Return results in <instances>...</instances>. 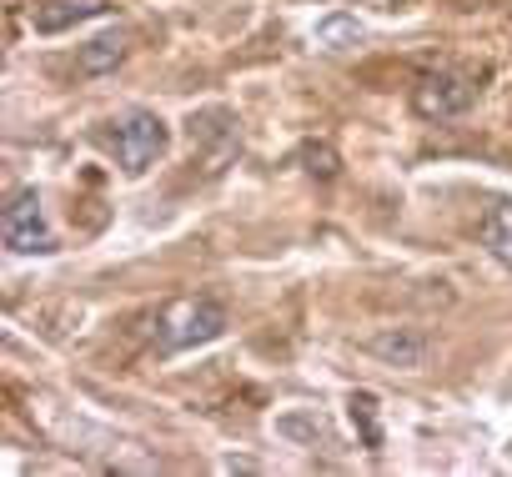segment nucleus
<instances>
[{"instance_id":"obj_6","label":"nucleus","mask_w":512,"mask_h":477,"mask_svg":"<svg viewBox=\"0 0 512 477\" xmlns=\"http://www.w3.org/2000/svg\"><path fill=\"white\" fill-rule=\"evenodd\" d=\"M477 236H482V247H487L497 262L512 267V201H492V206L482 211Z\"/></svg>"},{"instance_id":"obj_5","label":"nucleus","mask_w":512,"mask_h":477,"mask_svg":"<svg viewBox=\"0 0 512 477\" xmlns=\"http://www.w3.org/2000/svg\"><path fill=\"white\" fill-rule=\"evenodd\" d=\"M106 11H111L106 0H36V6H31V26L41 36H61V31H71L81 21H96Z\"/></svg>"},{"instance_id":"obj_4","label":"nucleus","mask_w":512,"mask_h":477,"mask_svg":"<svg viewBox=\"0 0 512 477\" xmlns=\"http://www.w3.org/2000/svg\"><path fill=\"white\" fill-rule=\"evenodd\" d=\"M111 146H116V161H121L131 176H141L156 156H166L171 131H166V121H161L156 111H126V116L116 121V131H111Z\"/></svg>"},{"instance_id":"obj_8","label":"nucleus","mask_w":512,"mask_h":477,"mask_svg":"<svg viewBox=\"0 0 512 477\" xmlns=\"http://www.w3.org/2000/svg\"><path fill=\"white\" fill-rule=\"evenodd\" d=\"M126 61V41L121 36H96L91 46H81V71L86 76H106Z\"/></svg>"},{"instance_id":"obj_2","label":"nucleus","mask_w":512,"mask_h":477,"mask_svg":"<svg viewBox=\"0 0 512 477\" xmlns=\"http://www.w3.org/2000/svg\"><path fill=\"white\" fill-rule=\"evenodd\" d=\"M0 236H6V247L21 252V257H51L56 252V231L46 226L41 196L31 186H21V191L6 196V211H0Z\"/></svg>"},{"instance_id":"obj_7","label":"nucleus","mask_w":512,"mask_h":477,"mask_svg":"<svg viewBox=\"0 0 512 477\" xmlns=\"http://www.w3.org/2000/svg\"><path fill=\"white\" fill-rule=\"evenodd\" d=\"M372 352L387 357V362H402V367H422L427 342L417 332H382V337H372Z\"/></svg>"},{"instance_id":"obj_1","label":"nucleus","mask_w":512,"mask_h":477,"mask_svg":"<svg viewBox=\"0 0 512 477\" xmlns=\"http://www.w3.org/2000/svg\"><path fill=\"white\" fill-rule=\"evenodd\" d=\"M161 352H191L226 332V307L216 297H181L161 312Z\"/></svg>"},{"instance_id":"obj_10","label":"nucleus","mask_w":512,"mask_h":477,"mask_svg":"<svg viewBox=\"0 0 512 477\" xmlns=\"http://www.w3.org/2000/svg\"><path fill=\"white\" fill-rule=\"evenodd\" d=\"M372 407H377V402H372L367 392H357V397H352V412H362V422H367V447H377V442H382V432H377V417H372Z\"/></svg>"},{"instance_id":"obj_9","label":"nucleus","mask_w":512,"mask_h":477,"mask_svg":"<svg viewBox=\"0 0 512 477\" xmlns=\"http://www.w3.org/2000/svg\"><path fill=\"white\" fill-rule=\"evenodd\" d=\"M362 41V26L352 21V16H327L322 26H317V46H327V51H347V46H357Z\"/></svg>"},{"instance_id":"obj_3","label":"nucleus","mask_w":512,"mask_h":477,"mask_svg":"<svg viewBox=\"0 0 512 477\" xmlns=\"http://www.w3.org/2000/svg\"><path fill=\"white\" fill-rule=\"evenodd\" d=\"M472 101H477V81L467 71H457V66H427L417 76V86H412V106L427 121H452Z\"/></svg>"}]
</instances>
